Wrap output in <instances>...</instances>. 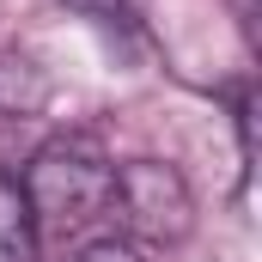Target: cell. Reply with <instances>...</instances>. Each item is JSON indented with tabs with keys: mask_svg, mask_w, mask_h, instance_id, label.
I'll list each match as a JSON object with an SVG mask.
<instances>
[{
	"mask_svg": "<svg viewBox=\"0 0 262 262\" xmlns=\"http://www.w3.org/2000/svg\"><path fill=\"white\" fill-rule=\"evenodd\" d=\"M25 183V201H31V220L37 226H55V232H79L104 213L110 201V159L85 140V134H67V140H49L31 171L18 177Z\"/></svg>",
	"mask_w": 262,
	"mask_h": 262,
	"instance_id": "cell-1",
	"label": "cell"
},
{
	"mask_svg": "<svg viewBox=\"0 0 262 262\" xmlns=\"http://www.w3.org/2000/svg\"><path fill=\"white\" fill-rule=\"evenodd\" d=\"M104 213H116V226L128 238H140V244H177L195 226L189 183L171 165H159V159L110 165V201H104Z\"/></svg>",
	"mask_w": 262,
	"mask_h": 262,
	"instance_id": "cell-2",
	"label": "cell"
},
{
	"mask_svg": "<svg viewBox=\"0 0 262 262\" xmlns=\"http://www.w3.org/2000/svg\"><path fill=\"white\" fill-rule=\"evenodd\" d=\"M0 262H37V220L12 171H0Z\"/></svg>",
	"mask_w": 262,
	"mask_h": 262,
	"instance_id": "cell-3",
	"label": "cell"
},
{
	"mask_svg": "<svg viewBox=\"0 0 262 262\" xmlns=\"http://www.w3.org/2000/svg\"><path fill=\"white\" fill-rule=\"evenodd\" d=\"M49 98V79L25 55H0V110H37Z\"/></svg>",
	"mask_w": 262,
	"mask_h": 262,
	"instance_id": "cell-4",
	"label": "cell"
},
{
	"mask_svg": "<svg viewBox=\"0 0 262 262\" xmlns=\"http://www.w3.org/2000/svg\"><path fill=\"white\" fill-rule=\"evenodd\" d=\"M73 262H140V256H134L128 238H98V244H85Z\"/></svg>",
	"mask_w": 262,
	"mask_h": 262,
	"instance_id": "cell-5",
	"label": "cell"
},
{
	"mask_svg": "<svg viewBox=\"0 0 262 262\" xmlns=\"http://www.w3.org/2000/svg\"><path fill=\"white\" fill-rule=\"evenodd\" d=\"M232 6H238V18H244V25H256V0H232Z\"/></svg>",
	"mask_w": 262,
	"mask_h": 262,
	"instance_id": "cell-6",
	"label": "cell"
}]
</instances>
